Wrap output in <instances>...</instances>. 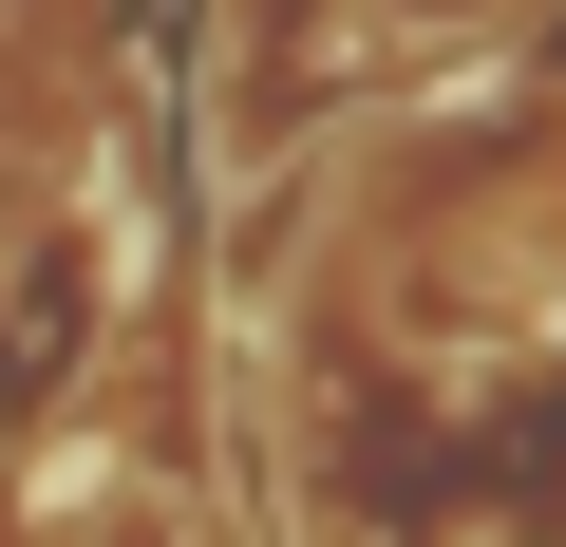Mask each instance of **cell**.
<instances>
[{"mask_svg": "<svg viewBox=\"0 0 566 547\" xmlns=\"http://www.w3.org/2000/svg\"><path fill=\"white\" fill-rule=\"evenodd\" d=\"M76 547H227V528H189L170 491H95V528H76Z\"/></svg>", "mask_w": 566, "mask_h": 547, "instance_id": "1", "label": "cell"}, {"mask_svg": "<svg viewBox=\"0 0 566 547\" xmlns=\"http://www.w3.org/2000/svg\"><path fill=\"white\" fill-rule=\"evenodd\" d=\"M397 39H472V20H510V0H378Z\"/></svg>", "mask_w": 566, "mask_h": 547, "instance_id": "2", "label": "cell"}]
</instances>
